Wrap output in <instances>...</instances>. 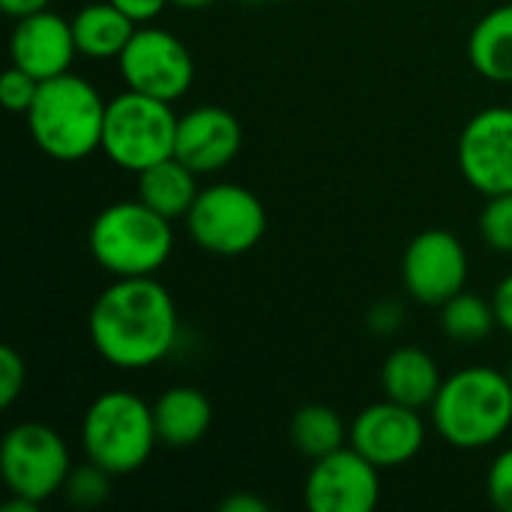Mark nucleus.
Here are the masks:
<instances>
[{
    "label": "nucleus",
    "mask_w": 512,
    "mask_h": 512,
    "mask_svg": "<svg viewBox=\"0 0 512 512\" xmlns=\"http://www.w3.org/2000/svg\"><path fill=\"white\" fill-rule=\"evenodd\" d=\"M72 471L69 447L45 423H18L0 444V477L12 495L27 501H48L60 495Z\"/></svg>",
    "instance_id": "8"
},
{
    "label": "nucleus",
    "mask_w": 512,
    "mask_h": 512,
    "mask_svg": "<svg viewBox=\"0 0 512 512\" xmlns=\"http://www.w3.org/2000/svg\"><path fill=\"white\" fill-rule=\"evenodd\" d=\"M174 6H180V9H207V6H213L216 0H171Z\"/></svg>",
    "instance_id": "33"
},
{
    "label": "nucleus",
    "mask_w": 512,
    "mask_h": 512,
    "mask_svg": "<svg viewBox=\"0 0 512 512\" xmlns=\"http://www.w3.org/2000/svg\"><path fill=\"white\" fill-rule=\"evenodd\" d=\"M159 444L153 405L138 393L108 390L90 402L81 420L84 456L102 465L108 474L123 477L147 465Z\"/></svg>",
    "instance_id": "5"
},
{
    "label": "nucleus",
    "mask_w": 512,
    "mask_h": 512,
    "mask_svg": "<svg viewBox=\"0 0 512 512\" xmlns=\"http://www.w3.org/2000/svg\"><path fill=\"white\" fill-rule=\"evenodd\" d=\"M135 30H138V24L126 12H120L111 0L87 3L72 18L78 54L90 57V60L120 57L123 48L129 45V39L135 36Z\"/></svg>",
    "instance_id": "18"
},
{
    "label": "nucleus",
    "mask_w": 512,
    "mask_h": 512,
    "mask_svg": "<svg viewBox=\"0 0 512 512\" xmlns=\"http://www.w3.org/2000/svg\"><path fill=\"white\" fill-rule=\"evenodd\" d=\"M492 306H495V318H498V327H504L512 336V273L501 279V285L495 288V297H492Z\"/></svg>",
    "instance_id": "30"
},
{
    "label": "nucleus",
    "mask_w": 512,
    "mask_h": 512,
    "mask_svg": "<svg viewBox=\"0 0 512 512\" xmlns=\"http://www.w3.org/2000/svg\"><path fill=\"white\" fill-rule=\"evenodd\" d=\"M402 282L417 303L444 306L465 291L468 282V252L462 240L444 228L417 234L402 258Z\"/></svg>",
    "instance_id": "11"
},
{
    "label": "nucleus",
    "mask_w": 512,
    "mask_h": 512,
    "mask_svg": "<svg viewBox=\"0 0 512 512\" xmlns=\"http://www.w3.org/2000/svg\"><path fill=\"white\" fill-rule=\"evenodd\" d=\"M27 384L24 357L12 345H0V408H9Z\"/></svg>",
    "instance_id": "26"
},
{
    "label": "nucleus",
    "mask_w": 512,
    "mask_h": 512,
    "mask_svg": "<svg viewBox=\"0 0 512 512\" xmlns=\"http://www.w3.org/2000/svg\"><path fill=\"white\" fill-rule=\"evenodd\" d=\"M186 228L204 252L237 258L261 243L267 231V210L246 186L216 183L198 192L186 213Z\"/></svg>",
    "instance_id": "7"
},
{
    "label": "nucleus",
    "mask_w": 512,
    "mask_h": 512,
    "mask_svg": "<svg viewBox=\"0 0 512 512\" xmlns=\"http://www.w3.org/2000/svg\"><path fill=\"white\" fill-rule=\"evenodd\" d=\"M105 105L108 102L87 78L63 72L39 84V93L24 117L36 147L48 159L81 162L102 150Z\"/></svg>",
    "instance_id": "3"
},
{
    "label": "nucleus",
    "mask_w": 512,
    "mask_h": 512,
    "mask_svg": "<svg viewBox=\"0 0 512 512\" xmlns=\"http://www.w3.org/2000/svg\"><path fill=\"white\" fill-rule=\"evenodd\" d=\"M198 174L180 162L177 156H168L150 168H144L138 174V195L150 210L162 213L165 219H186V213L192 210L195 198H198Z\"/></svg>",
    "instance_id": "19"
},
{
    "label": "nucleus",
    "mask_w": 512,
    "mask_h": 512,
    "mask_svg": "<svg viewBox=\"0 0 512 512\" xmlns=\"http://www.w3.org/2000/svg\"><path fill=\"white\" fill-rule=\"evenodd\" d=\"M462 177L486 198L512 192V108L492 105L468 120L459 135Z\"/></svg>",
    "instance_id": "12"
},
{
    "label": "nucleus",
    "mask_w": 512,
    "mask_h": 512,
    "mask_svg": "<svg viewBox=\"0 0 512 512\" xmlns=\"http://www.w3.org/2000/svg\"><path fill=\"white\" fill-rule=\"evenodd\" d=\"M426 441V423L417 408L384 399L363 408L348 426V444L381 471L408 465Z\"/></svg>",
    "instance_id": "13"
},
{
    "label": "nucleus",
    "mask_w": 512,
    "mask_h": 512,
    "mask_svg": "<svg viewBox=\"0 0 512 512\" xmlns=\"http://www.w3.org/2000/svg\"><path fill=\"white\" fill-rule=\"evenodd\" d=\"M435 432L456 450H483L512 426V381L492 366H465L450 375L432 402Z\"/></svg>",
    "instance_id": "2"
},
{
    "label": "nucleus",
    "mask_w": 512,
    "mask_h": 512,
    "mask_svg": "<svg viewBox=\"0 0 512 512\" xmlns=\"http://www.w3.org/2000/svg\"><path fill=\"white\" fill-rule=\"evenodd\" d=\"M441 384H444L441 369H438L435 357L423 348L405 345V348H396L384 360L381 387H384V396L393 402H402V405L420 411L435 402Z\"/></svg>",
    "instance_id": "17"
},
{
    "label": "nucleus",
    "mask_w": 512,
    "mask_h": 512,
    "mask_svg": "<svg viewBox=\"0 0 512 512\" xmlns=\"http://www.w3.org/2000/svg\"><path fill=\"white\" fill-rule=\"evenodd\" d=\"M402 321H405V315H402V306L399 303H378L372 312H369V330L372 333H378V336H393V333H399L402 330Z\"/></svg>",
    "instance_id": "28"
},
{
    "label": "nucleus",
    "mask_w": 512,
    "mask_h": 512,
    "mask_svg": "<svg viewBox=\"0 0 512 512\" xmlns=\"http://www.w3.org/2000/svg\"><path fill=\"white\" fill-rule=\"evenodd\" d=\"M120 12H126L135 24H150L162 15L171 0H111Z\"/></svg>",
    "instance_id": "29"
},
{
    "label": "nucleus",
    "mask_w": 512,
    "mask_h": 512,
    "mask_svg": "<svg viewBox=\"0 0 512 512\" xmlns=\"http://www.w3.org/2000/svg\"><path fill=\"white\" fill-rule=\"evenodd\" d=\"M495 327H498L495 306L471 291H459L441 306V330L453 342H465V345L483 342L492 336Z\"/></svg>",
    "instance_id": "22"
},
{
    "label": "nucleus",
    "mask_w": 512,
    "mask_h": 512,
    "mask_svg": "<svg viewBox=\"0 0 512 512\" xmlns=\"http://www.w3.org/2000/svg\"><path fill=\"white\" fill-rule=\"evenodd\" d=\"M471 66L498 84H512V3L486 12L468 39Z\"/></svg>",
    "instance_id": "20"
},
{
    "label": "nucleus",
    "mask_w": 512,
    "mask_h": 512,
    "mask_svg": "<svg viewBox=\"0 0 512 512\" xmlns=\"http://www.w3.org/2000/svg\"><path fill=\"white\" fill-rule=\"evenodd\" d=\"M39 84L30 72L12 66L3 78H0V102L12 111V114H27L36 93H39Z\"/></svg>",
    "instance_id": "25"
},
{
    "label": "nucleus",
    "mask_w": 512,
    "mask_h": 512,
    "mask_svg": "<svg viewBox=\"0 0 512 512\" xmlns=\"http://www.w3.org/2000/svg\"><path fill=\"white\" fill-rule=\"evenodd\" d=\"M48 3H51V0H0L3 12H6V15H12L15 21H18V18H24V15H33V12L48 9Z\"/></svg>",
    "instance_id": "32"
},
{
    "label": "nucleus",
    "mask_w": 512,
    "mask_h": 512,
    "mask_svg": "<svg viewBox=\"0 0 512 512\" xmlns=\"http://www.w3.org/2000/svg\"><path fill=\"white\" fill-rule=\"evenodd\" d=\"M288 438L294 444V450L300 456H306L309 462L330 456L333 450L345 447L348 441V429L342 423V417L327 408V405H303L288 426Z\"/></svg>",
    "instance_id": "21"
},
{
    "label": "nucleus",
    "mask_w": 512,
    "mask_h": 512,
    "mask_svg": "<svg viewBox=\"0 0 512 512\" xmlns=\"http://www.w3.org/2000/svg\"><path fill=\"white\" fill-rule=\"evenodd\" d=\"M87 246L93 261L114 279L153 276L174 249L171 219L150 210L141 198L108 204L90 225Z\"/></svg>",
    "instance_id": "4"
},
{
    "label": "nucleus",
    "mask_w": 512,
    "mask_h": 512,
    "mask_svg": "<svg viewBox=\"0 0 512 512\" xmlns=\"http://www.w3.org/2000/svg\"><path fill=\"white\" fill-rule=\"evenodd\" d=\"M87 333L105 363L129 372L150 369L177 345V306L153 276L114 279L93 300Z\"/></svg>",
    "instance_id": "1"
},
{
    "label": "nucleus",
    "mask_w": 512,
    "mask_h": 512,
    "mask_svg": "<svg viewBox=\"0 0 512 512\" xmlns=\"http://www.w3.org/2000/svg\"><path fill=\"white\" fill-rule=\"evenodd\" d=\"M489 501L501 512H512V447L498 453L486 477Z\"/></svg>",
    "instance_id": "27"
},
{
    "label": "nucleus",
    "mask_w": 512,
    "mask_h": 512,
    "mask_svg": "<svg viewBox=\"0 0 512 512\" xmlns=\"http://www.w3.org/2000/svg\"><path fill=\"white\" fill-rule=\"evenodd\" d=\"M381 468L351 444L312 462L303 501L312 512H372L381 501Z\"/></svg>",
    "instance_id": "10"
},
{
    "label": "nucleus",
    "mask_w": 512,
    "mask_h": 512,
    "mask_svg": "<svg viewBox=\"0 0 512 512\" xmlns=\"http://www.w3.org/2000/svg\"><path fill=\"white\" fill-rule=\"evenodd\" d=\"M177 123L171 102L129 90L105 105L102 153L123 171L141 174L144 168L174 156Z\"/></svg>",
    "instance_id": "6"
},
{
    "label": "nucleus",
    "mask_w": 512,
    "mask_h": 512,
    "mask_svg": "<svg viewBox=\"0 0 512 512\" xmlns=\"http://www.w3.org/2000/svg\"><path fill=\"white\" fill-rule=\"evenodd\" d=\"M507 375H510V381H512V363H510V369H507Z\"/></svg>",
    "instance_id": "34"
},
{
    "label": "nucleus",
    "mask_w": 512,
    "mask_h": 512,
    "mask_svg": "<svg viewBox=\"0 0 512 512\" xmlns=\"http://www.w3.org/2000/svg\"><path fill=\"white\" fill-rule=\"evenodd\" d=\"M222 512H267L270 510V504L264 501V498H258V495H252V492H234V495H228L225 501H222Z\"/></svg>",
    "instance_id": "31"
},
{
    "label": "nucleus",
    "mask_w": 512,
    "mask_h": 512,
    "mask_svg": "<svg viewBox=\"0 0 512 512\" xmlns=\"http://www.w3.org/2000/svg\"><path fill=\"white\" fill-rule=\"evenodd\" d=\"M153 420L159 444L171 450H186L210 432L213 405L195 387H171L153 402Z\"/></svg>",
    "instance_id": "16"
},
{
    "label": "nucleus",
    "mask_w": 512,
    "mask_h": 512,
    "mask_svg": "<svg viewBox=\"0 0 512 512\" xmlns=\"http://www.w3.org/2000/svg\"><path fill=\"white\" fill-rule=\"evenodd\" d=\"M111 477L114 474H108L102 465H96V462L87 459L84 465H78V468L69 471L60 495L66 498V504L81 507V510L102 507L108 501V495H111Z\"/></svg>",
    "instance_id": "23"
},
{
    "label": "nucleus",
    "mask_w": 512,
    "mask_h": 512,
    "mask_svg": "<svg viewBox=\"0 0 512 512\" xmlns=\"http://www.w3.org/2000/svg\"><path fill=\"white\" fill-rule=\"evenodd\" d=\"M129 90L177 102L195 81V60L189 48L168 30L141 24L123 54L117 57Z\"/></svg>",
    "instance_id": "9"
},
{
    "label": "nucleus",
    "mask_w": 512,
    "mask_h": 512,
    "mask_svg": "<svg viewBox=\"0 0 512 512\" xmlns=\"http://www.w3.org/2000/svg\"><path fill=\"white\" fill-rule=\"evenodd\" d=\"M9 54H12V66L30 72L36 81H48L69 72L78 54L72 21L48 9L18 18L9 39Z\"/></svg>",
    "instance_id": "15"
},
{
    "label": "nucleus",
    "mask_w": 512,
    "mask_h": 512,
    "mask_svg": "<svg viewBox=\"0 0 512 512\" xmlns=\"http://www.w3.org/2000/svg\"><path fill=\"white\" fill-rule=\"evenodd\" d=\"M480 234L489 249L512 255V192L492 195L480 213Z\"/></svg>",
    "instance_id": "24"
},
{
    "label": "nucleus",
    "mask_w": 512,
    "mask_h": 512,
    "mask_svg": "<svg viewBox=\"0 0 512 512\" xmlns=\"http://www.w3.org/2000/svg\"><path fill=\"white\" fill-rule=\"evenodd\" d=\"M240 147H243V126L222 105H198L186 111L177 123L174 156L186 162L195 174L222 171L237 159Z\"/></svg>",
    "instance_id": "14"
}]
</instances>
